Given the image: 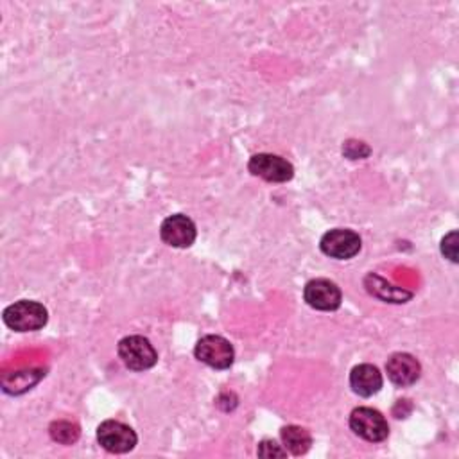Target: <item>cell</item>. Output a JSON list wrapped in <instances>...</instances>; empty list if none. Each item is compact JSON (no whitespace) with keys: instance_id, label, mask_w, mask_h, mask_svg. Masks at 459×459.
<instances>
[{"instance_id":"obj_4","label":"cell","mask_w":459,"mask_h":459,"mask_svg":"<svg viewBox=\"0 0 459 459\" xmlns=\"http://www.w3.org/2000/svg\"><path fill=\"white\" fill-rule=\"evenodd\" d=\"M350 429L355 436L370 443H380L389 436V425L384 414L373 407H357L350 414Z\"/></svg>"},{"instance_id":"obj_1","label":"cell","mask_w":459,"mask_h":459,"mask_svg":"<svg viewBox=\"0 0 459 459\" xmlns=\"http://www.w3.org/2000/svg\"><path fill=\"white\" fill-rule=\"evenodd\" d=\"M4 323L15 332H35L47 325V309L33 300H21L3 313Z\"/></svg>"},{"instance_id":"obj_8","label":"cell","mask_w":459,"mask_h":459,"mask_svg":"<svg viewBox=\"0 0 459 459\" xmlns=\"http://www.w3.org/2000/svg\"><path fill=\"white\" fill-rule=\"evenodd\" d=\"M160 238L171 248H188L197 238V230L190 217L174 213L163 219L160 226Z\"/></svg>"},{"instance_id":"obj_2","label":"cell","mask_w":459,"mask_h":459,"mask_svg":"<svg viewBox=\"0 0 459 459\" xmlns=\"http://www.w3.org/2000/svg\"><path fill=\"white\" fill-rule=\"evenodd\" d=\"M117 352L124 366L133 371L151 370L158 363V354L154 346L144 336H128L121 339Z\"/></svg>"},{"instance_id":"obj_12","label":"cell","mask_w":459,"mask_h":459,"mask_svg":"<svg viewBox=\"0 0 459 459\" xmlns=\"http://www.w3.org/2000/svg\"><path fill=\"white\" fill-rule=\"evenodd\" d=\"M364 288L373 298L386 302V304H407L413 298L411 291L393 286L391 282H388L386 279H382L375 273H370L364 277Z\"/></svg>"},{"instance_id":"obj_16","label":"cell","mask_w":459,"mask_h":459,"mask_svg":"<svg viewBox=\"0 0 459 459\" xmlns=\"http://www.w3.org/2000/svg\"><path fill=\"white\" fill-rule=\"evenodd\" d=\"M370 153H371L370 146H366L364 142H359V140H346L345 146H343V154L350 160L368 158Z\"/></svg>"},{"instance_id":"obj_14","label":"cell","mask_w":459,"mask_h":459,"mask_svg":"<svg viewBox=\"0 0 459 459\" xmlns=\"http://www.w3.org/2000/svg\"><path fill=\"white\" fill-rule=\"evenodd\" d=\"M44 377H46V371H42V370L17 371L15 375H8L3 379V388L6 393L21 395V393L31 389L35 384H38Z\"/></svg>"},{"instance_id":"obj_18","label":"cell","mask_w":459,"mask_h":459,"mask_svg":"<svg viewBox=\"0 0 459 459\" xmlns=\"http://www.w3.org/2000/svg\"><path fill=\"white\" fill-rule=\"evenodd\" d=\"M441 255L450 263H457V232H450L441 241Z\"/></svg>"},{"instance_id":"obj_7","label":"cell","mask_w":459,"mask_h":459,"mask_svg":"<svg viewBox=\"0 0 459 459\" xmlns=\"http://www.w3.org/2000/svg\"><path fill=\"white\" fill-rule=\"evenodd\" d=\"M97 441L112 454H126L135 448L138 438L129 425L117 420H106L97 427Z\"/></svg>"},{"instance_id":"obj_13","label":"cell","mask_w":459,"mask_h":459,"mask_svg":"<svg viewBox=\"0 0 459 459\" xmlns=\"http://www.w3.org/2000/svg\"><path fill=\"white\" fill-rule=\"evenodd\" d=\"M280 438L282 443L286 446V450L293 455H304L309 452L311 445H313V436L307 429L300 427V425H288L280 430Z\"/></svg>"},{"instance_id":"obj_15","label":"cell","mask_w":459,"mask_h":459,"mask_svg":"<svg viewBox=\"0 0 459 459\" xmlns=\"http://www.w3.org/2000/svg\"><path fill=\"white\" fill-rule=\"evenodd\" d=\"M49 432H51V438L62 445H72L79 439V427L67 420L53 421L49 427Z\"/></svg>"},{"instance_id":"obj_10","label":"cell","mask_w":459,"mask_h":459,"mask_svg":"<svg viewBox=\"0 0 459 459\" xmlns=\"http://www.w3.org/2000/svg\"><path fill=\"white\" fill-rule=\"evenodd\" d=\"M386 373L388 379L398 386V388H409L413 384H416V380L421 375V366L418 363V359L411 354H393L388 363H386Z\"/></svg>"},{"instance_id":"obj_5","label":"cell","mask_w":459,"mask_h":459,"mask_svg":"<svg viewBox=\"0 0 459 459\" xmlns=\"http://www.w3.org/2000/svg\"><path fill=\"white\" fill-rule=\"evenodd\" d=\"M320 248L330 259L348 261V259H354L361 252L363 241H361L359 234L354 232V230L334 228L321 238Z\"/></svg>"},{"instance_id":"obj_3","label":"cell","mask_w":459,"mask_h":459,"mask_svg":"<svg viewBox=\"0 0 459 459\" xmlns=\"http://www.w3.org/2000/svg\"><path fill=\"white\" fill-rule=\"evenodd\" d=\"M194 355L199 363L213 368V370H228L234 364L236 352L228 339L221 336H204L196 343Z\"/></svg>"},{"instance_id":"obj_9","label":"cell","mask_w":459,"mask_h":459,"mask_svg":"<svg viewBox=\"0 0 459 459\" xmlns=\"http://www.w3.org/2000/svg\"><path fill=\"white\" fill-rule=\"evenodd\" d=\"M304 300L307 302L309 307L316 309V311H338L341 307L343 302V293L341 289L327 280V279H316L307 282L305 289H304Z\"/></svg>"},{"instance_id":"obj_11","label":"cell","mask_w":459,"mask_h":459,"mask_svg":"<svg viewBox=\"0 0 459 459\" xmlns=\"http://www.w3.org/2000/svg\"><path fill=\"white\" fill-rule=\"evenodd\" d=\"M384 379L377 366L373 364H359L350 373V388L355 395L370 398L382 389Z\"/></svg>"},{"instance_id":"obj_17","label":"cell","mask_w":459,"mask_h":459,"mask_svg":"<svg viewBox=\"0 0 459 459\" xmlns=\"http://www.w3.org/2000/svg\"><path fill=\"white\" fill-rule=\"evenodd\" d=\"M259 455L261 457H266V459H271V457H286L288 455V450L282 448V445H279L277 441L273 439H264L259 443Z\"/></svg>"},{"instance_id":"obj_6","label":"cell","mask_w":459,"mask_h":459,"mask_svg":"<svg viewBox=\"0 0 459 459\" xmlns=\"http://www.w3.org/2000/svg\"><path fill=\"white\" fill-rule=\"evenodd\" d=\"M248 171L270 183H286L295 176V167L291 162L270 153H259L252 156L248 162Z\"/></svg>"}]
</instances>
